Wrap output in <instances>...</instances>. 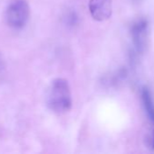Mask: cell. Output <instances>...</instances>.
Returning a JSON list of instances; mask_svg holds the SVG:
<instances>
[{
  "instance_id": "cell-1",
  "label": "cell",
  "mask_w": 154,
  "mask_h": 154,
  "mask_svg": "<svg viewBox=\"0 0 154 154\" xmlns=\"http://www.w3.org/2000/svg\"><path fill=\"white\" fill-rule=\"evenodd\" d=\"M46 102L48 107L56 114H64L71 109L72 96L66 79L58 78L51 82Z\"/></svg>"
},
{
  "instance_id": "cell-2",
  "label": "cell",
  "mask_w": 154,
  "mask_h": 154,
  "mask_svg": "<svg viewBox=\"0 0 154 154\" xmlns=\"http://www.w3.org/2000/svg\"><path fill=\"white\" fill-rule=\"evenodd\" d=\"M30 16V7L26 0H12L5 10V21L14 29L23 28Z\"/></svg>"
},
{
  "instance_id": "cell-3",
  "label": "cell",
  "mask_w": 154,
  "mask_h": 154,
  "mask_svg": "<svg viewBox=\"0 0 154 154\" xmlns=\"http://www.w3.org/2000/svg\"><path fill=\"white\" fill-rule=\"evenodd\" d=\"M131 34L133 45L140 52H143L149 45L150 26L146 19L137 20L132 26Z\"/></svg>"
},
{
  "instance_id": "cell-4",
  "label": "cell",
  "mask_w": 154,
  "mask_h": 154,
  "mask_svg": "<svg viewBox=\"0 0 154 154\" xmlns=\"http://www.w3.org/2000/svg\"><path fill=\"white\" fill-rule=\"evenodd\" d=\"M89 10L92 17L99 22L109 19L113 12L112 0H90Z\"/></svg>"
},
{
  "instance_id": "cell-5",
  "label": "cell",
  "mask_w": 154,
  "mask_h": 154,
  "mask_svg": "<svg viewBox=\"0 0 154 154\" xmlns=\"http://www.w3.org/2000/svg\"><path fill=\"white\" fill-rule=\"evenodd\" d=\"M5 69V60L3 58L2 53L0 52V72H2Z\"/></svg>"
}]
</instances>
